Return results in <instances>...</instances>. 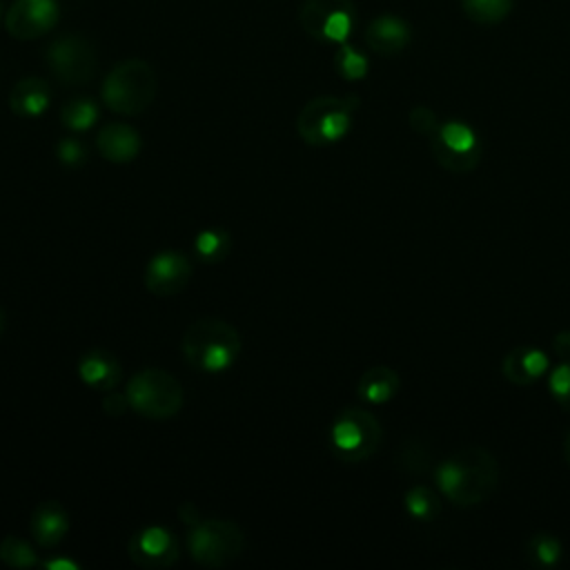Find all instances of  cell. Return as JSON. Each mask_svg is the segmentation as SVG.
Segmentation results:
<instances>
[{
    "instance_id": "30",
    "label": "cell",
    "mask_w": 570,
    "mask_h": 570,
    "mask_svg": "<svg viewBox=\"0 0 570 570\" xmlns=\"http://www.w3.org/2000/svg\"><path fill=\"white\" fill-rule=\"evenodd\" d=\"M410 127L416 131V134H432L439 129L436 125V116L432 109L428 107H414L410 111Z\"/></svg>"
},
{
    "instance_id": "7",
    "label": "cell",
    "mask_w": 570,
    "mask_h": 570,
    "mask_svg": "<svg viewBox=\"0 0 570 570\" xmlns=\"http://www.w3.org/2000/svg\"><path fill=\"white\" fill-rule=\"evenodd\" d=\"M381 443V425L376 416L361 407L343 410L330 430L334 454L347 463H358L376 452Z\"/></svg>"
},
{
    "instance_id": "33",
    "label": "cell",
    "mask_w": 570,
    "mask_h": 570,
    "mask_svg": "<svg viewBox=\"0 0 570 570\" xmlns=\"http://www.w3.org/2000/svg\"><path fill=\"white\" fill-rule=\"evenodd\" d=\"M45 568H53V570H60V568H67V570H76L78 566L71 563V561H65V559H56V561H45L42 563Z\"/></svg>"
},
{
    "instance_id": "17",
    "label": "cell",
    "mask_w": 570,
    "mask_h": 570,
    "mask_svg": "<svg viewBox=\"0 0 570 570\" xmlns=\"http://www.w3.org/2000/svg\"><path fill=\"white\" fill-rule=\"evenodd\" d=\"M365 42L379 56H394L407 47L410 27L394 16H381L370 22L365 31Z\"/></svg>"
},
{
    "instance_id": "14",
    "label": "cell",
    "mask_w": 570,
    "mask_h": 570,
    "mask_svg": "<svg viewBox=\"0 0 570 570\" xmlns=\"http://www.w3.org/2000/svg\"><path fill=\"white\" fill-rule=\"evenodd\" d=\"M29 530L38 546L53 548L65 539L69 530V517L58 501H42L29 519Z\"/></svg>"
},
{
    "instance_id": "8",
    "label": "cell",
    "mask_w": 570,
    "mask_h": 570,
    "mask_svg": "<svg viewBox=\"0 0 570 570\" xmlns=\"http://www.w3.org/2000/svg\"><path fill=\"white\" fill-rule=\"evenodd\" d=\"M352 0H305L298 9L303 31L318 42H345L354 27Z\"/></svg>"
},
{
    "instance_id": "23",
    "label": "cell",
    "mask_w": 570,
    "mask_h": 570,
    "mask_svg": "<svg viewBox=\"0 0 570 570\" xmlns=\"http://www.w3.org/2000/svg\"><path fill=\"white\" fill-rule=\"evenodd\" d=\"M0 559L4 566H11V568H33L38 563L36 550L22 537H16V534H9L2 539Z\"/></svg>"
},
{
    "instance_id": "12",
    "label": "cell",
    "mask_w": 570,
    "mask_h": 570,
    "mask_svg": "<svg viewBox=\"0 0 570 570\" xmlns=\"http://www.w3.org/2000/svg\"><path fill=\"white\" fill-rule=\"evenodd\" d=\"M191 278V265L187 256L174 249L158 252L145 269V285L156 296H174L187 287Z\"/></svg>"
},
{
    "instance_id": "29",
    "label": "cell",
    "mask_w": 570,
    "mask_h": 570,
    "mask_svg": "<svg viewBox=\"0 0 570 570\" xmlns=\"http://www.w3.org/2000/svg\"><path fill=\"white\" fill-rule=\"evenodd\" d=\"M56 156L67 167H80L87 160V147L76 138H62L56 145Z\"/></svg>"
},
{
    "instance_id": "34",
    "label": "cell",
    "mask_w": 570,
    "mask_h": 570,
    "mask_svg": "<svg viewBox=\"0 0 570 570\" xmlns=\"http://www.w3.org/2000/svg\"><path fill=\"white\" fill-rule=\"evenodd\" d=\"M566 461H568V465H570V439L566 441Z\"/></svg>"
},
{
    "instance_id": "5",
    "label": "cell",
    "mask_w": 570,
    "mask_h": 570,
    "mask_svg": "<svg viewBox=\"0 0 570 570\" xmlns=\"http://www.w3.org/2000/svg\"><path fill=\"white\" fill-rule=\"evenodd\" d=\"M127 401L138 414L169 419L183 407V385L165 370H142L127 383Z\"/></svg>"
},
{
    "instance_id": "27",
    "label": "cell",
    "mask_w": 570,
    "mask_h": 570,
    "mask_svg": "<svg viewBox=\"0 0 570 570\" xmlns=\"http://www.w3.org/2000/svg\"><path fill=\"white\" fill-rule=\"evenodd\" d=\"M530 548H532L534 561L539 566H554L561 557V546L550 534H534L532 541H530Z\"/></svg>"
},
{
    "instance_id": "25",
    "label": "cell",
    "mask_w": 570,
    "mask_h": 570,
    "mask_svg": "<svg viewBox=\"0 0 570 570\" xmlns=\"http://www.w3.org/2000/svg\"><path fill=\"white\" fill-rule=\"evenodd\" d=\"M465 13L483 24H492L503 20L510 13L512 0H461Z\"/></svg>"
},
{
    "instance_id": "10",
    "label": "cell",
    "mask_w": 570,
    "mask_h": 570,
    "mask_svg": "<svg viewBox=\"0 0 570 570\" xmlns=\"http://www.w3.org/2000/svg\"><path fill=\"white\" fill-rule=\"evenodd\" d=\"M430 149L436 163L452 174L472 171L481 160V147L474 131L456 120L445 122L436 129Z\"/></svg>"
},
{
    "instance_id": "6",
    "label": "cell",
    "mask_w": 570,
    "mask_h": 570,
    "mask_svg": "<svg viewBox=\"0 0 570 570\" xmlns=\"http://www.w3.org/2000/svg\"><path fill=\"white\" fill-rule=\"evenodd\" d=\"M189 554L205 568H223L240 557L245 539L243 530L227 519L198 521L187 537Z\"/></svg>"
},
{
    "instance_id": "19",
    "label": "cell",
    "mask_w": 570,
    "mask_h": 570,
    "mask_svg": "<svg viewBox=\"0 0 570 570\" xmlns=\"http://www.w3.org/2000/svg\"><path fill=\"white\" fill-rule=\"evenodd\" d=\"M503 376L517 385L534 383L548 370V356L534 347H517L501 363Z\"/></svg>"
},
{
    "instance_id": "36",
    "label": "cell",
    "mask_w": 570,
    "mask_h": 570,
    "mask_svg": "<svg viewBox=\"0 0 570 570\" xmlns=\"http://www.w3.org/2000/svg\"><path fill=\"white\" fill-rule=\"evenodd\" d=\"M0 18H2V0H0Z\"/></svg>"
},
{
    "instance_id": "32",
    "label": "cell",
    "mask_w": 570,
    "mask_h": 570,
    "mask_svg": "<svg viewBox=\"0 0 570 570\" xmlns=\"http://www.w3.org/2000/svg\"><path fill=\"white\" fill-rule=\"evenodd\" d=\"M552 347L561 361H570V332H559Z\"/></svg>"
},
{
    "instance_id": "24",
    "label": "cell",
    "mask_w": 570,
    "mask_h": 570,
    "mask_svg": "<svg viewBox=\"0 0 570 570\" xmlns=\"http://www.w3.org/2000/svg\"><path fill=\"white\" fill-rule=\"evenodd\" d=\"M439 499L436 494L425 488V485H414L407 494H405V510L421 521H430L439 514Z\"/></svg>"
},
{
    "instance_id": "2",
    "label": "cell",
    "mask_w": 570,
    "mask_h": 570,
    "mask_svg": "<svg viewBox=\"0 0 570 570\" xmlns=\"http://www.w3.org/2000/svg\"><path fill=\"white\" fill-rule=\"evenodd\" d=\"M183 354L191 367L218 374L240 354V336L220 318H200L185 330Z\"/></svg>"
},
{
    "instance_id": "21",
    "label": "cell",
    "mask_w": 570,
    "mask_h": 570,
    "mask_svg": "<svg viewBox=\"0 0 570 570\" xmlns=\"http://www.w3.org/2000/svg\"><path fill=\"white\" fill-rule=\"evenodd\" d=\"M60 120L71 131H85L98 120V105L91 98H73L60 109Z\"/></svg>"
},
{
    "instance_id": "18",
    "label": "cell",
    "mask_w": 570,
    "mask_h": 570,
    "mask_svg": "<svg viewBox=\"0 0 570 570\" xmlns=\"http://www.w3.org/2000/svg\"><path fill=\"white\" fill-rule=\"evenodd\" d=\"M78 374L94 390H111L120 379V363L105 350H91L80 356Z\"/></svg>"
},
{
    "instance_id": "26",
    "label": "cell",
    "mask_w": 570,
    "mask_h": 570,
    "mask_svg": "<svg viewBox=\"0 0 570 570\" xmlns=\"http://www.w3.org/2000/svg\"><path fill=\"white\" fill-rule=\"evenodd\" d=\"M336 69L347 80H361L367 73V60L347 42H341L336 51Z\"/></svg>"
},
{
    "instance_id": "15",
    "label": "cell",
    "mask_w": 570,
    "mask_h": 570,
    "mask_svg": "<svg viewBox=\"0 0 570 570\" xmlns=\"http://www.w3.org/2000/svg\"><path fill=\"white\" fill-rule=\"evenodd\" d=\"M96 145L109 163H129L140 151V136L125 122H109L98 131Z\"/></svg>"
},
{
    "instance_id": "9",
    "label": "cell",
    "mask_w": 570,
    "mask_h": 570,
    "mask_svg": "<svg viewBox=\"0 0 570 570\" xmlns=\"http://www.w3.org/2000/svg\"><path fill=\"white\" fill-rule=\"evenodd\" d=\"M47 65L62 85H85L96 73V49L89 38L67 33L47 47Z\"/></svg>"
},
{
    "instance_id": "1",
    "label": "cell",
    "mask_w": 570,
    "mask_h": 570,
    "mask_svg": "<svg viewBox=\"0 0 570 570\" xmlns=\"http://www.w3.org/2000/svg\"><path fill=\"white\" fill-rule=\"evenodd\" d=\"M436 483L450 503L476 505L497 490L499 463L485 448L468 445L436 468Z\"/></svg>"
},
{
    "instance_id": "22",
    "label": "cell",
    "mask_w": 570,
    "mask_h": 570,
    "mask_svg": "<svg viewBox=\"0 0 570 570\" xmlns=\"http://www.w3.org/2000/svg\"><path fill=\"white\" fill-rule=\"evenodd\" d=\"M229 247H232V238L225 229H203L194 240V249H196L198 258L205 263L223 261L227 256Z\"/></svg>"
},
{
    "instance_id": "28",
    "label": "cell",
    "mask_w": 570,
    "mask_h": 570,
    "mask_svg": "<svg viewBox=\"0 0 570 570\" xmlns=\"http://www.w3.org/2000/svg\"><path fill=\"white\" fill-rule=\"evenodd\" d=\"M550 392L554 401L570 412V361H563L550 374Z\"/></svg>"
},
{
    "instance_id": "16",
    "label": "cell",
    "mask_w": 570,
    "mask_h": 570,
    "mask_svg": "<svg viewBox=\"0 0 570 570\" xmlns=\"http://www.w3.org/2000/svg\"><path fill=\"white\" fill-rule=\"evenodd\" d=\"M49 102H51V89L38 76L20 78L9 94V107L20 118H38L42 111H47Z\"/></svg>"
},
{
    "instance_id": "20",
    "label": "cell",
    "mask_w": 570,
    "mask_h": 570,
    "mask_svg": "<svg viewBox=\"0 0 570 570\" xmlns=\"http://www.w3.org/2000/svg\"><path fill=\"white\" fill-rule=\"evenodd\" d=\"M399 374L385 365L370 367L358 379V396L367 403H385L399 392Z\"/></svg>"
},
{
    "instance_id": "13",
    "label": "cell",
    "mask_w": 570,
    "mask_h": 570,
    "mask_svg": "<svg viewBox=\"0 0 570 570\" xmlns=\"http://www.w3.org/2000/svg\"><path fill=\"white\" fill-rule=\"evenodd\" d=\"M129 554L142 568H167L178 559V541L163 525H149L129 539Z\"/></svg>"
},
{
    "instance_id": "4",
    "label": "cell",
    "mask_w": 570,
    "mask_h": 570,
    "mask_svg": "<svg viewBox=\"0 0 570 570\" xmlns=\"http://www.w3.org/2000/svg\"><path fill=\"white\" fill-rule=\"evenodd\" d=\"M354 107V96H318L301 109L296 118V129L307 145H332L347 134Z\"/></svg>"
},
{
    "instance_id": "3",
    "label": "cell",
    "mask_w": 570,
    "mask_h": 570,
    "mask_svg": "<svg viewBox=\"0 0 570 570\" xmlns=\"http://www.w3.org/2000/svg\"><path fill=\"white\" fill-rule=\"evenodd\" d=\"M102 102L122 116L142 114L156 96V73L149 62L129 58L116 65L102 80Z\"/></svg>"
},
{
    "instance_id": "11",
    "label": "cell",
    "mask_w": 570,
    "mask_h": 570,
    "mask_svg": "<svg viewBox=\"0 0 570 570\" xmlns=\"http://www.w3.org/2000/svg\"><path fill=\"white\" fill-rule=\"evenodd\" d=\"M60 20L56 0H13L7 9L4 27L16 40H36L49 33Z\"/></svg>"
},
{
    "instance_id": "35",
    "label": "cell",
    "mask_w": 570,
    "mask_h": 570,
    "mask_svg": "<svg viewBox=\"0 0 570 570\" xmlns=\"http://www.w3.org/2000/svg\"><path fill=\"white\" fill-rule=\"evenodd\" d=\"M2 330H4V312L0 307V334H2Z\"/></svg>"
},
{
    "instance_id": "31",
    "label": "cell",
    "mask_w": 570,
    "mask_h": 570,
    "mask_svg": "<svg viewBox=\"0 0 570 570\" xmlns=\"http://www.w3.org/2000/svg\"><path fill=\"white\" fill-rule=\"evenodd\" d=\"M102 407L107 414H122L127 407H129V401H127V394H116V392H109L102 401Z\"/></svg>"
}]
</instances>
